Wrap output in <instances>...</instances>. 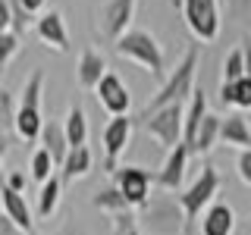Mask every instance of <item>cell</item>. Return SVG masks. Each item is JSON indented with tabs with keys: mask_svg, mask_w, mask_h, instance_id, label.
Returning a JSON list of instances; mask_svg holds the SVG:
<instances>
[{
	"mask_svg": "<svg viewBox=\"0 0 251 235\" xmlns=\"http://www.w3.org/2000/svg\"><path fill=\"white\" fill-rule=\"evenodd\" d=\"M0 110H3V125H6V129H16V119H19V104H16L13 91H0Z\"/></svg>",
	"mask_w": 251,
	"mask_h": 235,
	"instance_id": "28",
	"label": "cell"
},
{
	"mask_svg": "<svg viewBox=\"0 0 251 235\" xmlns=\"http://www.w3.org/2000/svg\"><path fill=\"white\" fill-rule=\"evenodd\" d=\"M210 110H207V94H204V88L198 85L192 94V100L185 104V144L192 147L195 144V135H198V129H201V122H204V116H207Z\"/></svg>",
	"mask_w": 251,
	"mask_h": 235,
	"instance_id": "19",
	"label": "cell"
},
{
	"mask_svg": "<svg viewBox=\"0 0 251 235\" xmlns=\"http://www.w3.org/2000/svg\"><path fill=\"white\" fill-rule=\"evenodd\" d=\"M113 50L120 53V57H126V60L138 63L148 75H163V69H167L163 47L157 44V38L151 31H145V28H129L120 41L113 44Z\"/></svg>",
	"mask_w": 251,
	"mask_h": 235,
	"instance_id": "2",
	"label": "cell"
},
{
	"mask_svg": "<svg viewBox=\"0 0 251 235\" xmlns=\"http://www.w3.org/2000/svg\"><path fill=\"white\" fill-rule=\"evenodd\" d=\"M0 201H3V213L13 219L16 226L22 229V235H31L35 232V216H31V207L25 204L19 191H13V188L3 185V191H0Z\"/></svg>",
	"mask_w": 251,
	"mask_h": 235,
	"instance_id": "16",
	"label": "cell"
},
{
	"mask_svg": "<svg viewBox=\"0 0 251 235\" xmlns=\"http://www.w3.org/2000/svg\"><path fill=\"white\" fill-rule=\"evenodd\" d=\"M245 75H248L245 53H242V47H235V50H229V53H226V60H223V82L226 85H235V82H242Z\"/></svg>",
	"mask_w": 251,
	"mask_h": 235,
	"instance_id": "25",
	"label": "cell"
},
{
	"mask_svg": "<svg viewBox=\"0 0 251 235\" xmlns=\"http://www.w3.org/2000/svg\"><path fill=\"white\" fill-rule=\"evenodd\" d=\"M138 223L145 226V229H151L154 235H182V232H188L185 210H182V204H179V198H151L148 207H141Z\"/></svg>",
	"mask_w": 251,
	"mask_h": 235,
	"instance_id": "4",
	"label": "cell"
},
{
	"mask_svg": "<svg viewBox=\"0 0 251 235\" xmlns=\"http://www.w3.org/2000/svg\"><path fill=\"white\" fill-rule=\"evenodd\" d=\"M19 50H22V38L16 31H0V66L10 69V63Z\"/></svg>",
	"mask_w": 251,
	"mask_h": 235,
	"instance_id": "27",
	"label": "cell"
},
{
	"mask_svg": "<svg viewBox=\"0 0 251 235\" xmlns=\"http://www.w3.org/2000/svg\"><path fill=\"white\" fill-rule=\"evenodd\" d=\"M75 75H78V85H82V88L98 91V85L104 82V75H107V60H104V53L91 50V47H88V50H82Z\"/></svg>",
	"mask_w": 251,
	"mask_h": 235,
	"instance_id": "15",
	"label": "cell"
},
{
	"mask_svg": "<svg viewBox=\"0 0 251 235\" xmlns=\"http://www.w3.org/2000/svg\"><path fill=\"white\" fill-rule=\"evenodd\" d=\"M126 235H141V232H138V229H132V232H126Z\"/></svg>",
	"mask_w": 251,
	"mask_h": 235,
	"instance_id": "36",
	"label": "cell"
},
{
	"mask_svg": "<svg viewBox=\"0 0 251 235\" xmlns=\"http://www.w3.org/2000/svg\"><path fill=\"white\" fill-rule=\"evenodd\" d=\"M41 147H47L53 157V163H57V169H63V163H66L69 157V138H66V129H63V122L57 119H47L44 129H41Z\"/></svg>",
	"mask_w": 251,
	"mask_h": 235,
	"instance_id": "17",
	"label": "cell"
},
{
	"mask_svg": "<svg viewBox=\"0 0 251 235\" xmlns=\"http://www.w3.org/2000/svg\"><path fill=\"white\" fill-rule=\"evenodd\" d=\"M135 3L138 0H107V3L100 6V31H104L113 44L129 31L132 16H135Z\"/></svg>",
	"mask_w": 251,
	"mask_h": 235,
	"instance_id": "10",
	"label": "cell"
},
{
	"mask_svg": "<svg viewBox=\"0 0 251 235\" xmlns=\"http://www.w3.org/2000/svg\"><path fill=\"white\" fill-rule=\"evenodd\" d=\"M220 141L226 147H235V151H248L251 147V125L242 113H229L223 119V132H220Z\"/></svg>",
	"mask_w": 251,
	"mask_h": 235,
	"instance_id": "18",
	"label": "cell"
},
{
	"mask_svg": "<svg viewBox=\"0 0 251 235\" xmlns=\"http://www.w3.org/2000/svg\"><path fill=\"white\" fill-rule=\"evenodd\" d=\"M242 53H245V66H248V75H251V38H242Z\"/></svg>",
	"mask_w": 251,
	"mask_h": 235,
	"instance_id": "35",
	"label": "cell"
},
{
	"mask_svg": "<svg viewBox=\"0 0 251 235\" xmlns=\"http://www.w3.org/2000/svg\"><path fill=\"white\" fill-rule=\"evenodd\" d=\"M188 157H192V147L188 144H179V147H173V151H167V160H163L160 172L154 176V185L163 188V191H176V188L182 185V179H185Z\"/></svg>",
	"mask_w": 251,
	"mask_h": 235,
	"instance_id": "12",
	"label": "cell"
},
{
	"mask_svg": "<svg viewBox=\"0 0 251 235\" xmlns=\"http://www.w3.org/2000/svg\"><path fill=\"white\" fill-rule=\"evenodd\" d=\"M217 191H220V172L214 166H204L198 172V179H195V182L188 185L182 194H176L179 204H182V210H185L188 229H192L195 223H201L198 216H204V210L217 201Z\"/></svg>",
	"mask_w": 251,
	"mask_h": 235,
	"instance_id": "5",
	"label": "cell"
},
{
	"mask_svg": "<svg viewBox=\"0 0 251 235\" xmlns=\"http://www.w3.org/2000/svg\"><path fill=\"white\" fill-rule=\"evenodd\" d=\"M185 25L198 41L210 44L220 35V6L217 0H182Z\"/></svg>",
	"mask_w": 251,
	"mask_h": 235,
	"instance_id": "7",
	"label": "cell"
},
{
	"mask_svg": "<svg viewBox=\"0 0 251 235\" xmlns=\"http://www.w3.org/2000/svg\"><path fill=\"white\" fill-rule=\"evenodd\" d=\"M57 235H88V232H85L78 223H66V226H60V229H57Z\"/></svg>",
	"mask_w": 251,
	"mask_h": 235,
	"instance_id": "33",
	"label": "cell"
},
{
	"mask_svg": "<svg viewBox=\"0 0 251 235\" xmlns=\"http://www.w3.org/2000/svg\"><path fill=\"white\" fill-rule=\"evenodd\" d=\"M19 3H22V6H25V10H28L31 16H35V13H41V10H44V0H19Z\"/></svg>",
	"mask_w": 251,
	"mask_h": 235,
	"instance_id": "34",
	"label": "cell"
},
{
	"mask_svg": "<svg viewBox=\"0 0 251 235\" xmlns=\"http://www.w3.org/2000/svg\"><path fill=\"white\" fill-rule=\"evenodd\" d=\"M60 194H63V176H50L41 185V191H38V207H35L38 219H50L53 213H57Z\"/></svg>",
	"mask_w": 251,
	"mask_h": 235,
	"instance_id": "21",
	"label": "cell"
},
{
	"mask_svg": "<svg viewBox=\"0 0 251 235\" xmlns=\"http://www.w3.org/2000/svg\"><path fill=\"white\" fill-rule=\"evenodd\" d=\"M104 166L107 172H116V160L123 157V151L129 147L132 141V116H113L107 125H104Z\"/></svg>",
	"mask_w": 251,
	"mask_h": 235,
	"instance_id": "9",
	"label": "cell"
},
{
	"mask_svg": "<svg viewBox=\"0 0 251 235\" xmlns=\"http://www.w3.org/2000/svg\"><path fill=\"white\" fill-rule=\"evenodd\" d=\"M201 235H235V210L226 201H214L204 210L201 223H198Z\"/></svg>",
	"mask_w": 251,
	"mask_h": 235,
	"instance_id": "13",
	"label": "cell"
},
{
	"mask_svg": "<svg viewBox=\"0 0 251 235\" xmlns=\"http://www.w3.org/2000/svg\"><path fill=\"white\" fill-rule=\"evenodd\" d=\"M53 169H57V163H53L50 151H47V147H38V151L31 154V172H28V176L35 179V182H41V185H44L50 176H57Z\"/></svg>",
	"mask_w": 251,
	"mask_h": 235,
	"instance_id": "26",
	"label": "cell"
},
{
	"mask_svg": "<svg viewBox=\"0 0 251 235\" xmlns=\"http://www.w3.org/2000/svg\"><path fill=\"white\" fill-rule=\"evenodd\" d=\"M63 129H66L69 147H85V138H88V119H85V110L82 104H73L63 119Z\"/></svg>",
	"mask_w": 251,
	"mask_h": 235,
	"instance_id": "24",
	"label": "cell"
},
{
	"mask_svg": "<svg viewBox=\"0 0 251 235\" xmlns=\"http://www.w3.org/2000/svg\"><path fill=\"white\" fill-rule=\"evenodd\" d=\"M41 94H44V72L35 69L25 78V88L19 97V119H16V132L22 141H41V129H44V116H41Z\"/></svg>",
	"mask_w": 251,
	"mask_h": 235,
	"instance_id": "3",
	"label": "cell"
},
{
	"mask_svg": "<svg viewBox=\"0 0 251 235\" xmlns=\"http://www.w3.org/2000/svg\"><path fill=\"white\" fill-rule=\"evenodd\" d=\"M220 132H223V119H220L217 113H207L198 129V135H195V144H192V154H210L214 151V144L220 141Z\"/></svg>",
	"mask_w": 251,
	"mask_h": 235,
	"instance_id": "20",
	"label": "cell"
},
{
	"mask_svg": "<svg viewBox=\"0 0 251 235\" xmlns=\"http://www.w3.org/2000/svg\"><path fill=\"white\" fill-rule=\"evenodd\" d=\"M235 235H245V232H235Z\"/></svg>",
	"mask_w": 251,
	"mask_h": 235,
	"instance_id": "37",
	"label": "cell"
},
{
	"mask_svg": "<svg viewBox=\"0 0 251 235\" xmlns=\"http://www.w3.org/2000/svg\"><path fill=\"white\" fill-rule=\"evenodd\" d=\"M113 185L126 194V201H129L132 207L141 210V207H148V201H151L154 176L145 166H120L113 172Z\"/></svg>",
	"mask_w": 251,
	"mask_h": 235,
	"instance_id": "8",
	"label": "cell"
},
{
	"mask_svg": "<svg viewBox=\"0 0 251 235\" xmlns=\"http://www.w3.org/2000/svg\"><path fill=\"white\" fill-rule=\"evenodd\" d=\"M94 97H98V104L107 110L110 116H129V107H132V94L126 88V82L120 75L107 72L104 82L98 85V91H94Z\"/></svg>",
	"mask_w": 251,
	"mask_h": 235,
	"instance_id": "11",
	"label": "cell"
},
{
	"mask_svg": "<svg viewBox=\"0 0 251 235\" xmlns=\"http://www.w3.org/2000/svg\"><path fill=\"white\" fill-rule=\"evenodd\" d=\"M235 172H239L242 185L251 188V147L248 151H239V160H235Z\"/></svg>",
	"mask_w": 251,
	"mask_h": 235,
	"instance_id": "30",
	"label": "cell"
},
{
	"mask_svg": "<svg viewBox=\"0 0 251 235\" xmlns=\"http://www.w3.org/2000/svg\"><path fill=\"white\" fill-rule=\"evenodd\" d=\"M141 122H145L148 135H151L160 147H167V151L185 144V104L163 107V110H157V113H151Z\"/></svg>",
	"mask_w": 251,
	"mask_h": 235,
	"instance_id": "6",
	"label": "cell"
},
{
	"mask_svg": "<svg viewBox=\"0 0 251 235\" xmlns=\"http://www.w3.org/2000/svg\"><path fill=\"white\" fill-rule=\"evenodd\" d=\"M28 179H31V176H25V172H19V169H10V172H6V182H3V185L22 194V191H25V185H28Z\"/></svg>",
	"mask_w": 251,
	"mask_h": 235,
	"instance_id": "31",
	"label": "cell"
},
{
	"mask_svg": "<svg viewBox=\"0 0 251 235\" xmlns=\"http://www.w3.org/2000/svg\"><path fill=\"white\" fill-rule=\"evenodd\" d=\"M91 207H98V210H107L110 216H116V213H129V210H135L129 201H126V194H123L116 185H107V188H100V191L91 198Z\"/></svg>",
	"mask_w": 251,
	"mask_h": 235,
	"instance_id": "23",
	"label": "cell"
},
{
	"mask_svg": "<svg viewBox=\"0 0 251 235\" xmlns=\"http://www.w3.org/2000/svg\"><path fill=\"white\" fill-rule=\"evenodd\" d=\"M198 60H201V50H198V47H188L185 57L179 60V66L173 69V72L167 75V82L160 85V91H157L154 97L145 104V110L138 113V119H148L151 113H157V110H163V107L192 100L195 88H198V85H195V75H198Z\"/></svg>",
	"mask_w": 251,
	"mask_h": 235,
	"instance_id": "1",
	"label": "cell"
},
{
	"mask_svg": "<svg viewBox=\"0 0 251 235\" xmlns=\"http://www.w3.org/2000/svg\"><path fill=\"white\" fill-rule=\"evenodd\" d=\"M232 97H235L232 107L239 110V113H242V110H251V75H245L242 82L232 85Z\"/></svg>",
	"mask_w": 251,
	"mask_h": 235,
	"instance_id": "29",
	"label": "cell"
},
{
	"mask_svg": "<svg viewBox=\"0 0 251 235\" xmlns=\"http://www.w3.org/2000/svg\"><path fill=\"white\" fill-rule=\"evenodd\" d=\"M16 232H22V229H19V226H16L13 219L3 213V216H0V235H16Z\"/></svg>",
	"mask_w": 251,
	"mask_h": 235,
	"instance_id": "32",
	"label": "cell"
},
{
	"mask_svg": "<svg viewBox=\"0 0 251 235\" xmlns=\"http://www.w3.org/2000/svg\"><path fill=\"white\" fill-rule=\"evenodd\" d=\"M35 31H38V38H41L47 47H53V50H60V53L69 50V31H66V22H63L60 10H50V13L38 16Z\"/></svg>",
	"mask_w": 251,
	"mask_h": 235,
	"instance_id": "14",
	"label": "cell"
},
{
	"mask_svg": "<svg viewBox=\"0 0 251 235\" xmlns=\"http://www.w3.org/2000/svg\"><path fill=\"white\" fill-rule=\"evenodd\" d=\"M91 169V151L88 147H73L66 157V163H63L60 176H63V185H73L75 179H85Z\"/></svg>",
	"mask_w": 251,
	"mask_h": 235,
	"instance_id": "22",
	"label": "cell"
}]
</instances>
